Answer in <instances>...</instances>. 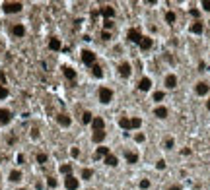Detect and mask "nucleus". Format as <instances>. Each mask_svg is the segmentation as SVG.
<instances>
[{"instance_id":"nucleus-1","label":"nucleus","mask_w":210,"mask_h":190,"mask_svg":"<svg viewBox=\"0 0 210 190\" xmlns=\"http://www.w3.org/2000/svg\"><path fill=\"white\" fill-rule=\"evenodd\" d=\"M2 8H4L6 14H18L21 8H24V4H21V2H4Z\"/></svg>"},{"instance_id":"nucleus-2","label":"nucleus","mask_w":210,"mask_h":190,"mask_svg":"<svg viewBox=\"0 0 210 190\" xmlns=\"http://www.w3.org/2000/svg\"><path fill=\"white\" fill-rule=\"evenodd\" d=\"M111 99H113V91L109 89V87H99V101L101 103H111Z\"/></svg>"},{"instance_id":"nucleus-3","label":"nucleus","mask_w":210,"mask_h":190,"mask_svg":"<svg viewBox=\"0 0 210 190\" xmlns=\"http://www.w3.org/2000/svg\"><path fill=\"white\" fill-rule=\"evenodd\" d=\"M82 62L88 64V66H93L96 64V54L92 50H82Z\"/></svg>"},{"instance_id":"nucleus-4","label":"nucleus","mask_w":210,"mask_h":190,"mask_svg":"<svg viewBox=\"0 0 210 190\" xmlns=\"http://www.w3.org/2000/svg\"><path fill=\"white\" fill-rule=\"evenodd\" d=\"M78 184H80V182H78V179H74L72 175H68V177L64 179V186H66L68 190H78Z\"/></svg>"},{"instance_id":"nucleus-5","label":"nucleus","mask_w":210,"mask_h":190,"mask_svg":"<svg viewBox=\"0 0 210 190\" xmlns=\"http://www.w3.org/2000/svg\"><path fill=\"white\" fill-rule=\"evenodd\" d=\"M128 41H130V43H138V45H140L142 35H140L138 29H130V31H128Z\"/></svg>"},{"instance_id":"nucleus-6","label":"nucleus","mask_w":210,"mask_h":190,"mask_svg":"<svg viewBox=\"0 0 210 190\" xmlns=\"http://www.w3.org/2000/svg\"><path fill=\"white\" fill-rule=\"evenodd\" d=\"M12 120V113L8 109H0V124H8Z\"/></svg>"},{"instance_id":"nucleus-7","label":"nucleus","mask_w":210,"mask_h":190,"mask_svg":"<svg viewBox=\"0 0 210 190\" xmlns=\"http://www.w3.org/2000/svg\"><path fill=\"white\" fill-rule=\"evenodd\" d=\"M194 89H197V95H206L210 87H208V84H206V82H199Z\"/></svg>"},{"instance_id":"nucleus-8","label":"nucleus","mask_w":210,"mask_h":190,"mask_svg":"<svg viewBox=\"0 0 210 190\" xmlns=\"http://www.w3.org/2000/svg\"><path fill=\"white\" fill-rule=\"evenodd\" d=\"M101 16H103L105 19H111L115 16V8H111V6H105V8H101Z\"/></svg>"},{"instance_id":"nucleus-9","label":"nucleus","mask_w":210,"mask_h":190,"mask_svg":"<svg viewBox=\"0 0 210 190\" xmlns=\"http://www.w3.org/2000/svg\"><path fill=\"white\" fill-rule=\"evenodd\" d=\"M119 72H121L123 78H128V76H130V64H128V62H123L121 66H119Z\"/></svg>"},{"instance_id":"nucleus-10","label":"nucleus","mask_w":210,"mask_h":190,"mask_svg":"<svg viewBox=\"0 0 210 190\" xmlns=\"http://www.w3.org/2000/svg\"><path fill=\"white\" fill-rule=\"evenodd\" d=\"M12 33L16 35V37H24V35H25V27L21 25V24H18V25L12 27Z\"/></svg>"},{"instance_id":"nucleus-11","label":"nucleus","mask_w":210,"mask_h":190,"mask_svg":"<svg viewBox=\"0 0 210 190\" xmlns=\"http://www.w3.org/2000/svg\"><path fill=\"white\" fill-rule=\"evenodd\" d=\"M92 126H93V132H96V130H103L105 128V122H103V119H99V116H97V119L92 120Z\"/></svg>"},{"instance_id":"nucleus-12","label":"nucleus","mask_w":210,"mask_h":190,"mask_svg":"<svg viewBox=\"0 0 210 190\" xmlns=\"http://www.w3.org/2000/svg\"><path fill=\"white\" fill-rule=\"evenodd\" d=\"M92 140L96 142V144H101L105 140V132L103 130H96V132H93V136H92Z\"/></svg>"},{"instance_id":"nucleus-13","label":"nucleus","mask_w":210,"mask_h":190,"mask_svg":"<svg viewBox=\"0 0 210 190\" xmlns=\"http://www.w3.org/2000/svg\"><path fill=\"white\" fill-rule=\"evenodd\" d=\"M152 45H154V41H152L150 37H142V41H140V49H142V50L152 49Z\"/></svg>"},{"instance_id":"nucleus-14","label":"nucleus","mask_w":210,"mask_h":190,"mask_svg":"<svg viewBox=\"0 0 210 190\" xmlns=\"http://www.w3.org/2000/svg\"><path fill=\"white\" fill-rule=\"evenodd\" d=\"M165 85H168L169 89H173V87L177 85V78L173 76V74H169V76H165Z\"/></svg>"},{"instance_id":"nucleus-15","label":"nucleus","mask_w":210,"mask_h":190,"mask_svg":"<svg viewBox=\"0 0 210 190\" xmlns=\"http://www.w3.org/2000/svg\"><path fill=\"white\" fill-rule=\"evenodd\" d=\"M138 87H140L142 91H148L150 87H152V82H150V78H142V80H140V84H138Z\"/></svg>"},{"instance_id":"nucleus-16","label":"nucleus","mask_w":210,"mask_h":190,"mask_svg":"<svg viewBox=\"0 0 210 190\" xmlns=\"http://www.w3.org/2000/svg\"><path fill=\"white\" fill-rule=\"evenodd\" d=\"M56 120H59L60 126H70V116L68 114H59V116H56Z\"/></svg>"},{"instance_id":"nucleus-17","label":"nucleus","mask_w":210,"mask_h":190,"mask_svg":"<svg viewBox=\"0 0 210 190\" xmlns=\"http://www.w3.org/2000/svg\"><path fill=\"white\" fill-rule=\"evenodd\" d=\"M107 155H109V148H105V145L97 148V151H96V159H99V157H107Z\"/></svg>"},{"instance_id":"nucleus-18","label":"nucleus","mask_w":210,"mask_h":190,"mask_svg":"<svg viewBox=\"0 0 210 190\" xmlns=\"http://www.w3.org/2000/svg\"><path fill=\"white\" fill-rule=\"evenodd\" d=\"M154 114L158 116V119H165V116H168V109H165V107H158L154 111Z\"/></svg>"},{"instance_id":"nucleus-19","label":"nucleus","mask_w":210,"mask_h":190,"mask_svg":"<svg viewBox=\"0 0 210 190\" xmlns=\"http://www.w3.org/2000/svg\"><path fill=\"white\" fill-rule=\"evenodd\" d=\"M49 49H51V50H59V49H60V41L56 39V37H53V39L49 41Z\"/></svg>"},{"instance_id":"nucleus-20","label":"nucleus","mask_w":210,"mask_h":190,"mask_svg":"<svg viewBox=\"0 0 210 190\" xmlns=\"http://www.w3.org/2000/svg\"><path fill=\"white\" fill-rule=\"evenodd\" d=\"M191 31L199 35V33H202V31H204V25H202L200 21H197V24H193V25H191Z\"/></svg>"},{"instance_id":"nucleus-21","label":"nucleus","mask_w":210,"mask_h":190,"mask_svg":"<svg viewBox=\"0 0 210 190\" xmlns=\"http://www.w3.org/2000/svg\"><path fill=\"white\" fill-rule=\"evenodd\" d=\"M119 126H121L123 130L132 128V126H130V119H125V116H123V119H119Z\"/></svg>"},{"instance_id":"nucleus-22","label":"nucleus","mask_w":210,"mask_h":190,"mask_svg":"<svg viewBox=\"0 0 210 190\" xmlns=\"http://www.w3.org/2000/svg\"><path fill=\"white\" fill-rule=\"evenodd\" d=\"M105 163H107V165H109V167H115V165H117V163H119V159H117V157H115V155H111V153H109V155H107V157H105Z\"/></svg>"},{"instance_id":"nucleus-23","label":"nucleus","mask_w":210,"mask_h":190,"mask_svg":"<svg viewBox=\"0 0 210 190\" xmlns=\"http://www.w3.org/2000/svg\"><path fill=\"white\" fill-rule=\"evenodd\" d=\"M125 157H127L128 163H136V161H138V155H136V153H132V151H127Z\"/></svg>"},{"instance_id":"nucleus-24","label":"nucleus","mask_w":210,"mask_h":190,"mask_svg":"<svg viewBox=\"0 0 210 190\" xmlns=\"http://www.w3.org/2000/svg\"><path fill=\"white\" fill-rule=\"evenodd\" d=\"M92 72H93V76H96V78H101V76H103L101 66H97V64H93V66H92Z\"/></svg>"},{"instance_id":"nucleus-25","label":"nucleus","mask_w":210,"mask_h":190,"mask_svg":"<svg viewBox=\"0 0 210 190\" xmlns=\"http://www.w3.org/2000/svg\"><path fill=\"white\" fill-rule=\"evenodd\" d=\"M64 76H66L68 80H76V72L72 68H64Z\"/></svg>"},{"instance_id":"nucleus-26","label":"nucleus","mask_w":210,"mask_h":190,"mask_svg":"<svg viewBox=\"0 0 210 190\" xmlns=\"http://www.w3.org/2000/svg\"><path fill=\"white\" fill-rule=\"evenodd\" d=\"M20 179H21V173H20V171H12V173H10V180H12V182H18Z\"/></svg>"},{"instance_id":"nucleus-27","label":"nucleus","mask_w":210,"mask_h":190,"mask_svg":"<svg viewBox=\"0 0 210 190\" xmlns=\"http://www.w3.org/2000/svg\"><path fill=\"white\" fill-rule=\"evenodd\" d=\"M70 171H72V165H68V163H66V165H60V173H62V175H66V177H68Z\"/></svg>"},{"instance_id":"nucleus-28","label":"nucleus","mask_w":210,"mask_h":190,"mask_svg":"<svg viewBox=\"0 0 210 190\" xmlns=\"http://www.w3.org/2000/svg\"><path fill=\"white\" fill-rule=\"evenodd\" d=\"M92 120H93V119H92V113H84V114H82V122H84V124H90Z\"/></svg>"},{"instance_id":"nucleus-29","label":"nucleus","mask_w":210,"mask_h":190,"mask_svg":"<svg viewBox=\"0 0 210 190\" xmlns=\"http://www.w3.org/2000/svg\"><path fill=\"white\" fill-rule=\"evenodd\" d=\"M92 175H93V173H92V169H84V171H82V179L88 180V179H92Z\"/></svg>"},{"instance_id":"nucleus-30","label":"nucleus","mask_w":210,"mask_h":190,"mask_svg":"<svg viewBox=\"0 0 210 190\" xmlns=\"http://www.w3.org/2000/svg\"><path fill=\"white\" fill-rule=\"evenodd\" d=\"M165 19H168V24H173V21H175V14L168 12V14H165Z\"/></svg>"},{"instance_id":"nucleus-31","label":"nucleus","mask_w":210,"mask_h":190,"mask_svg":"<svg viewBox=\"0 0 210 190\" xmlns=\"http://www.w3.org/2000/svg\"><path fill=\"white\" fill-rule=\"evenodd\" d=\"M140 124H142V120H140V119H130V126H132V128H138Z\"/></svg>"},{"instance_id":"nucleus-32","label":"nucleus","mask_w":210,"mask_h":190,"mask_svg":"<svg viewBox=\"0 0 210 190\" xmlns=\"http://www.w3.org/2000/svg\"><path fill=\"white\" fill-rule=\"evenodd\" d=\"M6 97H8V89L4 85H0V99H6Z\"/></svg>"},{"instance_id":"nucleus-33","label":"nucleus","mask_w":210,"mask_h":190,"mask_svg":"<svg viewBox=\"0 0 210 190\" xmlns=\"http://www.w3.org/2000/svg\"><path fill=\"white\" fill-rule=\"evenodd\" d=\"M140 188H142V190L150 188V180H148V179H142V180H140Z\"/></svg>"},{"instance_id":"nucleus-34","label":"nucleus","mask_w":210,"mask_h":190,"mask_svg":"<svg viewBox=\"0 0 210 190\" xmlns=\"http://www.w3.org/2000/svg\"><path fill=\"white\" fill-rule=\"evenodd\" d=\"M47 161V155L45 153H37V163H45Z\"/></svg>"},{"instance_id":"nucleus-35","label":"nucleus","mask_w":210,"mask_h":190,"mask_svg":"<svg viewBox=\"0 0 210 190\" xmlns=\"http://www.w3.org/2000/svg\"><path fill=\"white\" fill-rule=\"evenodd\" d=\"M163 99V91H156L154 93V101H162Z\"/></svg>"},{"instance_id":"nucleus-36","label":"nucleus","mask_w":210,"mask_h":190,"mask_svg":"<svg viewBox=\"0 0 210 190\" xmlns=\"http://www.w3.org/2000/svg\"><path fill=\"white\" fill-rule=\"evenodd\" d=\"M101 39H103V41H109V39H111L109 31H101Z\"/></svg>"},{"instance_id":"nucleus-37","label":"nucleus","mask_w":210,"mask_h":190,"mask_svg":"<svg viewBox=\"0 0 210 190\" xmlns=\"http://www.w3.org/2000/svg\"><path fill=\"white\" fill-rule=\"evenodd\" d=\"M103 27H105V29H111V27H113V21H111V19H105V21H103Z\"/></svg>"},{"instance_id":"nucleus-38","label":"nucleus","mask_w":210,"mask_h":190,"mask_svg":"<svg viewBox=\"0 0 210 190\" xmlns=\"http://www.w3.org/2000/svg\"><path fill=\"white\" fill-rule=\"evenodd\" d=\"M47 186H49V188H55V186H56V180H55V179H49V180H47Z\"/></svg>"},{"instance_id":"nucleus-39","label":"nucleus","mask_w":210,"mask_h":190,"mask_svg":"<svg viewBox=\"0 0 210 190\" xmlns=\"http://www.w3.org/2000/svg\"><path fill=\"white\" fill-rule=\"evenodd\" d=\"M70 153H72V157H78V155H80V149H78V148H72Z\"/></svg>"},{"instance_id":"nucleus-40","label":"nucleus","mask_w":210,"mask_h":190,"mask_svg":"<svg viewBox=\"0 0 210 190\" xmlns=\"http://www.w3.org/2000/svg\"><path fill=\"white\" fill-rule=\"evenodd\" d=\"M202 8L210 12V0H202Z\"/></svg>"},{"instance_id":"nucleus-41","label":"nucleus","mask_w":210,"mask_h":190,"mask_svg":"<svg viewBox=\"0 0 210 190\" xmlns=\"http://www.w3.org/2000/svg\"><path fill=\"white\" fill-rule=\"evenodd\" d=\"M165 148H168V149L173 148V140H171V138H168V140H165Z\"/></svg>"},{"instance_id":"nucleus-42","label":"nucleus","mask_w":210,"mask_h":190,"mask_svg":"<svg viewBox=\"0 0 210 190\" xmlns=\"http://www.w3.org/2000/svg\"><path fill=\"white\" fill-rule=\"evenodd\" d=\"M156 167H158L160 171H162V169H165V161H158V163H156Z\"/></svg>"},{"instance_id":"nucleus-43","label":"nucleus","mask_w":210,"mask_h":190,"mask_svg":"<svg viewBox=\"0 0 210 190\" xmlns=\"http://www.w3.org/2000/svg\"><path fill=\"white\" fill-rule=\"evenodd\" d=\"M31 138H39V130H37V128L31 130Z\"/></svg>"},{"instance_id":"nucleus-44","label":"nucleus","mask_w":210,"mask_h":190,"mask_svg":"<svg viewBox=\"0 0 210 190\" xmlns=\"http://www.w3.org/2000/svg\"><path fill=\"white\" fill-rule=\"evenodd\" d=\"M136 142H144V134H136Z\"/></svg>"},{"instance_id":"nucleus-45","label":"nucleus","mask_w":210,"mask_h":190,"mask_svg":"<svg viewBox=\"0 0 210 190\" xmlns=\"http://www.w3.org/2000/svg\"><path fill=\"white\" fill-rule=\"evenodd\" d=\"M191 16H194V18H199L200 14H199V10H191Z\"/></svg>"},{"instance_id":"nucleus-46","label":"nucleus","mask_w":210,"mask_h":190,"mask_svg":"<svg viewBox=\"0 0 210 190\" xmlns=\"http://www.w3.org/2000/svg\"><path fill=\"white\" fill-rule=\"evenodd\" d=\"M169 190H181V186H177V184H175V186H171Z\"/></svg>"},{"instance_id":"nucleus-47","label":"nucleus","mask_w":210,"mask_h":190,"mask_svg":"<svg viewBox=\"0 0 210 190\" xmlns=\"http://www.w3.org/2000/svg\"><path fill=\"white\" fill-rule=\"evenodd\" d=\"M206 109H208V111H210V99L206 101Z\"/></svg>"},{"instance_id":"nucleus-48","label":"nucleus","mask_w":210,"mask_h":190,"mask_svg":"<svg viewBox=\"0 0 210 190\" xmlns=\"http://www.w3.org/2000/svg\"><path fill=\"white\" fill-rule=\"evenodd\" d=\"M18 190H25V188H18Z\"/></svg>"}]
</instances>
